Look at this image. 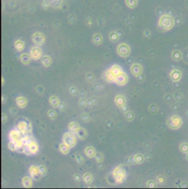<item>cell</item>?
Masks as SVG:
<instances>
[{"label": "cell", "mask_w": 188, "mask_h": 189, "mask_svg": "<svg viewBox=\"0 0 188 189\" xmlns=\"http://www.w3.org/2000/svg\"><path fill=\"white\" fill-rule=\"evenodd\" d=\"M113 176L115 181L117 183H122L126 177V171L123 165L116 167L113 171Z\"/></svg>", "instance_id": "6da1fadb"}, {"label": "cell", "mask_w": 188, "mask_h": 189, "mask_svg": "<svg viewBox=\"0 0 188 189\" xmlns=\"http://www.w3.org/2000/svg\"><path fill=\"white\" fill-rule=\"evenodd\" d=\"M76 137L77 136H76V134L71 132L65 133L63 137V142L70 146V148H73L76 146V143H77Z\"/></svg>", "instance_id": "7a4b0ae2"}, {"label": "cell", "mask_w": 188, "mask_h": 189, "mask_svg": "<svg viewBox=\"0 0 188 189\" xmlns=\"http://www.w3.org/2000/svg\"><path fill=\"white\" fill-rule=\"evenodd\" d=\"M117 54L122 58H126L130 54V47L125 43L120 44L116 49Z\"/></svg>", "instance_id": "3957f363"}, {"label": "cell", "mask_w": 188, "mask_h": 189, "mask_svg": "<svg viewBox=\"0 0 188 189\" xmlns=\"http://www.w3.org/2000/svg\"><path fill=\"white\" fill-rule=\"evenodd\" d=\"M32 41L36 46H42L46 41V37L43 33L40 32H36L32 36Z\"/></svg>", "instance_id": "277c9868"}, {"label": "cell", "mask_w": 188, "mask_h": 189, "mask_svg": "<svg viewBox=\"0 0 188 189\" xmlns=\"http://www.w3.org/2000/svg\"><path fill=\"white\" fill-rule=\"evenodd\" d=\"M29 55H30L32 60H34V61H38V60L42 58L43 51L39 46H36L35 45V46H32L31 48Z\"/></svg>", "instance_id": "5b68a950"}, {"label": "cell", "mask_w": 188, "mask_h": 189, "mask_svg": "<svg viewBox=\"0 0 188 189\" xmlns=\"http://www.w3.org/2000/svg\"><path fill=\"white\" fill-rule=\"evenodd\" d=\"M128 80H129V78H128L127 74L125 72H122L118 76H116L115 78L114 83H116L117 85H118V86H124V85H126V83H127Z\"/></svg>", "instance_id": "8992f818"}, {"label": "cell", "mask_w": 188, "mask_h": 189, "mask_svg": "<svg viewBox=\"0 0 188 189\" xmlns=\"http://www.w3.org/2000/svg\"><path fill=\"white\" fill-rule=\"evenodd\" d=\"M29 175L31 176L33 180H38L41 178L42 176H41V173H40L39 168H38V166L35 165H32L29 168Z\"/></svg>", "instance_id": "52a82bcc"}, {"label": "cell", "mask_w": 188, "mask_h": 189, "mask_svg": "<svg viewBox=\"0 0 188 189\" xmlns=\"http://www.w3.org/2000/svg\"><path fill=\"white\" fill-rule=\"evenodd\" d=\"M131 72L132 75L135 77H138L142 74V67L140 64L138 63H133L131 66Z\"/></svg>", "instance_id": "ba28073f"}, {"label": "cell", "mask_w": 188, "mask_h": 189, "mask_svg": "<svg viewBox=\"0 0 188 189\" xmlns=\"http://www.w3.org/2000/svg\"><path fill=\"white\" fill-rule=\"evenodd\" d=\"M159 25L163 29H169L171 25V20L167 16L161 17L159 21Z\"/></svg>", "instance_id": "9c48e42d"}, {"label": "cell", "mask_w": 188, "mask_h": 189, "mask_svg": "<svg viewBox=\"0 0 188 189\" xmlns=\"http://www.w3.org/2000/svg\"><path fill=\"white\" fill-rule=\"evenodd\" d=\"M28 126H29V123H27L25 121H21L16 126V129H18V130L23 136L26 133H30L28 132Z\"/></svg>", "instance_id": "30bf717a"}, {"label": "cell", "mask_w": 188, "mask_h": 189, "mask_svg": "<svg viewBox=\"0 0 188 189\" xmlns=\"http://www.w3.org/2000/svg\"><path fill=\"white\" fill-rule=\"evenodd\" d=\"M21 133L18 130V129H13L9 133V139H10V141H16L21 138Z\"/></svg>", "instance_id": "8fae6325"}, {"label": "cell", "mask_w": 188, "mask_h": 189, "mask_svg": "<svg viewBox=\"0 0 188 189\" xmlns=\"http://www.w3.org/2000/svg\"><path fill=\"white\" fill-rule=\"evenodd\" d=\"M22 185L24 186V188H31L32 186V178L29 176H26V177H24L22 178L21 180Z\"/></svg>", "instance_id": "7c38bea8"}, {"label": "cell", "mask_w": 188, "mask_h": 189, "mask_svg": "<svg viewBox=\"0 0 188 189\" xmlns=\"http://www.w3.org/2000/svg\"><path fill=\"white\" fill-rule=\"evenodd\" d=\"M16 103L19 108H24L27 105V99L24 96H18L16 99Z\"/></svg>", "instance_id": "4fadbf2b"}, {"label": "cell", "mask_w": 188, "mask_h": 189, "mask_svg": "<svg viewBox=\"0 0 188 189\" xmlns=\"http://www.w3.org/2000/svg\"><path fill=\"white\" fill-rule=\"evenodd\" d=\"M19 59H20L22 64H24V65H28V64L30 63L32 58H31L29 54L22 53L21 55H20V57H19Z\"/></svg>", "instance_id": "5bb4252c"}, {"label": "cell", "mask_w": 188, "mask_h": 189, "mask_svg": "<svg viewBox=\"0 0 188 189\" xmlns=\"http://www.w3.org/2000/svg\"><path fill=\"white\" fill-rule=\"evenodd\" d=\"M115 105L120 108L123 105H126V99L122 95H117L115 97Z\"/></svg>", "instance_id": "9a60e30c"}, {"label": "cell", "mask_w": 188, "mask_h": 189, "mask_svg": "<svg viewBox=\"0 0 188 189\" xmlns=\"http://www.w3.org/2000/svg\"><path fill=\"white\" fill-rule=\"evenodd\" d=\"M85 154L88 158H95L96 152H95V148L93 146H87L85 149Z\"/></svg>", "instance_id": "2e32d148"}, {"label": "cell", "mask_w": 188, "mask_h": 189, "mask_svg": "<svg viewBox=\"0 0 188 189\" xmlns=\"http://www.w3.org/2000/svg\"><path fill=\"white\" fill-rule=\"evenodd\" d=\"M115 78V76L114 75L113 72L110 71V69L107 70V71L104 72V79L108 83H114Z\"/></svg>", "instance_id": "e0dca14e"}, {"label": "cell", "mask_w": 188, "mask_h": 189, "mask_svg": "<svg viewBox=\"0 0 188 189\" xmlns=\"http://www.w3.org/2000/svg\"><path fill=\"white\" fill-rule=\"evenodd\" d=\"M41 63L44 67H49L52 63V59L48 55H44L41 58Z\"/></svg>", "instance_id": "ac0fdd59"}, {"label": "cell", "mask_w": 188, "mask_h": 189, "mask_svg": "<svg viewBox=\"0 0 188 189\" xmlns=\"http://www.w3.org/2000/svg\"><path fill=\"white\" fill-rule=\"evenodd\" d=\"M68 127L69 132H71V133H75V134L79 130V129L80 128L79 124L77 122H75V121H71V122L69 123Z\"/></svg>", "instance_id": "d6986e66"}, {"label": "cell", "mask_w": 188, "mask_h": 189, "mask_svg": "<svg viewBox=\"0 0 188 189\" xmlns=\"http://www.w3.org/2000/svg\"><path fill=\"white\" fill-rule=\"evenodd\" d=\"M70 147L69 146H68L67 144H66L65 143H62L59 145V150L61 152L63 155H68L70 152Z\"/></svg>", "instance_id": "ffe728a7"}, {"label": "cell", "mask_w": 188, "mask_h": 189, "mask_svg": "<svg viewBox=\"0 0 188 189\" xmlns=\"http://www.w3.org/2000/svg\"><path fill=\"white\" fill-rule=\"evenodd\" d=\"M76 136H77L78 138L80 139V140H85L87 138V136H88V133H87L86 130L80 127V128L79 129V130L76 133Z\"/></svg>", "instance_id": "44dd1931"}, {"label": "cell", "mask_w": 188, "mask_h": 189, "mask_svg": "<svg viewBox=\"0 0 188 189\" xmlns=\"http://www.w3.org/2000/svg\"><path fill=\"white\" fill-rule=\"evenodd\" d=\"M14 47L18 52H22L25 47L24 42L21 40H16L14 43Z\"/></svg>", "instance_id": "7402d4cb"}, {"label": "cell", "mask_w": 188, "mask_h": 189, "mask_svg": "<svg viewBox=\"0 0 188 189\" xmlns=\"http://www.w3.org/2000/svg\"><path fill=\"white\" fill-rule=\"evenodd\" d=\"M82 180H83L84 183L88 185H90L93 181V175L90 173L87 172L83 174V176H82Z\"/></svg>", "instance_id": "603a6c76"}, {"label": "cell", "mask_w": 188, "mask_h": 189, "mask_svg": "<svg viewBox=\"0 0 188 189\" xmlns=\"http://www.w3.org/2000/svg\"><path fill=\"white\" fill-rule=\"evenodd\" d=\"M60 103V101L57 96L53 95V96H51V97L49 98V104L53 107V108H58L59 104Z\"/></svg>", "instance_id": "cb8c5ba5"}, {"label": "cell", "mask_w": 188, "mask_h": 189, "mask_svg": "<svg viewBox=\"0 0 188 189\" xmlns=\"http://www.w3.org/2000/svg\"><path fill=\"white\" fill-rule=\"evenodd\" d=\"M29 146V149H30L32 155H35V154L38 153V151H39V145H38V143H37L35 141H34L31 144H29V146Z\"/></svg>", "instance_id": "d4e9b609"}, {"label": "cell", "mask_w": 188, "mask_h": 189, "mask_svg": "<svg viewBox=\"0 0 188 189\" xmlns=\"http://www.w3.org/2000/svg\"><path fill=\"white\" fill-rule=\"evenodd\" d=\"M93 42L95 45H100L103 42V37L99 33H95L93 36Z\"/></svg>", "instance_id": "484cf974"}, {"label": "cell", "mask_w": 188, "mask_h": 189, "mask_svg": "<svg viewBox=\"0 0 188 189\" xmlns=\"http://www.w3.org/2000/svg\"><path fill=\"white\" fill-rule=\"evenodd\" d=\"M110 71H112V72L114 74V75L115 76H118V74H120V73L123 72V71H122V68L120 66L117 65V64H115V65L112 66L111 68H110Z\"/></svg>", "instance_id": "4316f807"}, {"label": "cell", "mask_w": 188, "mask_h": 189, "mask_svg": "<svg viewBox=\"0 0 188 189\" xmlns=\"http://www.w3.org/2000/svg\"><path fill=\"white\" fill-rule=\"evenodd\" d=\"M109 38H110V40L112 42H117L119 39V36L117 32L112 31L110 33Z\"/></svg>", "instance_id": "83f0119b"}, {"label": "cell", "mask_w": 188, "mask_h": 189, "mask_svg": "<svg viewBox=\"0 0 188 189\" xmlns=\"http://www.w3.org/2000/svg\"><path fill=\"white\" fill-rule=\"evenodd\" d=\"M126 5H127L128 8L133 9L137 5V0H126Z\"/></svg>", "instance_id": "f1b7e54d"}, {"label": "cell", "mask_w": 188, "mask_h": 189, "mask_svg": "<svg viewBox=\"0 0 188 189\" xmlns=\"http://www.w3.org/2000/svg\"><path fill=\"white\" fill-rule=\"evenodd\" d=\"M124 115H125V117H126V119L129 121H133L134 118H135V113H134L133 111H127L126 112H125Z\"/></svg>", "instance_id": "f546056e"}, {"label": "cell", "mask_w": 188, "mask_h": 189, "mask_svg": "<svg viewBox=\"0 0 188 189\" xmlns=\"http://www.w3.org/2000/svg\"><path fill=\"white\" fill-rule=\"evenodd\" d=\"M95 159L98 163H101L104 159V156L101 152H96L95 156Z\"/></svg>", "instance_id": "4dcf8cb0"}, {"label": "cell", "mask_w": 188, "mask_h": 189, "mask_svg": "<svg viewBox=\"0 0 188 189\" xmlns=\"http://www.w3.org/2000/svg\"><path fill=\"white\" fill-rule=\"evenodd\" d=\"M7 146H8V149H10L12 152H16L17 151V146H16V142L13 141H10L7 144Z\"/></svg>", "instance_id": "1f68e13d"}, {"label": "cell", "mask_w": 188, "mask_h": 189, "mask_svg": "<svg viewBox=\"0 0 188 189\" xmlns=\"http://www.w3.org/2000/svg\"><path fill=\"white\" fill-rule=\"evenodd\" d=\"M47 115H48V118L51 120H54L57 116V112L55 111H54V110H49L47 112Z\"/></svg>", "instance_id": "d6a6232c"}, {"label": "cell", "mask_w": 188, "mask_h": 189, "mask_svg": "<svg viewBox=\"0 0 188 189\" xmlns=\"http://www.w3.org/2000/svg\"><path fill=\"white\" fill-rule=\"evenodd\" d=\"M75 159H76V161L79 164H82L84 162H85V158L82 156L81 154H76L75 155Z\"/></svg>", "instance_id": "836d02e7"}, {"label": "cell", "mask_w": 188, "mask_h": 189, "mask_svg": "<svg viewBox=\"0 0 188 189\" xmlns=\"http://www.w3.org/2000/svg\"><path fill=\"white\" fill-rule=\"evenodd\" d=\"M135 160H136V162L137 164H140V163H142V162L144 161V157L143 155H141V154H136V155H135Z\"/></svg>", "instance_id": "e575fe53"}, {"label": "cell", "mask_w": 188, "mask_h": 189, "mask_svg": "<svg viewBox=\"0 0 188 189\" xmlns=\"http://www.w3.org/2000/svg\"><path fill=\"white\" fill-rule=\"evenodd\" d=\"M126 162L128 165H133V164L137 163L136 160H135V155H133V156H130L129 157V158H126Z\"/></svg>", "instance_id": "d590c367"}, {"label": "cell", "mask_w": 188, "mask_h": 189, "mask_svg": "<svg viewBox=\"0 0 188 189\" xmlns=\"http://www.w3.org/2000/svg\"><path fill=\"white\" fill-rule=\"evenodd\" d=\"M38 168H39L40 173H41V174L42 177H43V176H45L46 174H47V168L45 165H38Z\"/></svg>", "instance_id": "8d00e7d4"}, {"label": "cell", "mask_w": 188, "mask_h": 189, "mask_svg": "<svg viewBox=\"0 0 188 189\" xmlns=\"http://www.w3.org/2000/svg\"><path fill=\"white\" fill-rule=\"evenodd\" d=\"M97 102V99L96 98H94V97H92L90 98V99H88V103H87V106L90 107V108H91V107L93 106L94 105H95V103Z\"/></svg>", "instance_id": "74e56055"}, {"label": "cell", "mask_w": 188, "mask_h": 189, "mask_svg": "<svg viewBox=\"0 0 188 189\" xmlns=\"http://www.w3.org/2000/svg\"><path fill=\"white\" fill-rule=\"evenodd\" d=\"M87 103H88V100L85 97H82L79 102V105L81 108H85L87 106Z\"/></svg>", "instance_id": "f35d334b"}, {"label": "cell", "mask_w": 188, "mask_h": 189, "mask_svg": "<svg viewBox=\"0 0 188 189\" xmlns=\"http://www.w3.org/2000/svg\"><path fill=\"white\" fill-rule=\"evenodd\" d=\"M81 118H82V121H85V122H88V121H89L90 119V116H89V114L83 113L81 115Z\"/></svg>", "instance_id": "ab89813d"}, {"label": "cell", "mask_w": 188, "mask_h": 189, "mask_svg": "<svg viewBox=\"0 0 188 189\" xmlns=\"http://www.w3.org/2000/svg\"><path fill=\"white\" fill-rule=\"evenodd\" d=\"M50 6H51V3H50L49 0H43V1L42 7L44 9H48Z\"/></svg>", "instance_id": "60d3db41"}, {"label": "cell", "mask_w": 188, "mask_h": 189, "mask_svg": "<svg viewBox=\"0 0 188 189\" xmlns=\"http://www.w3.org/2000/svg\"><path fill=\"white\" fill-rule=\"evenodd\" d=\"M69 92L72 96H76L77 94V88L75 86H70L69 88Z\"/></svg>", "instance_id": "b9f144b4"}, {"label": "cell", "mask_w": 188, "mask_h": 189, "mask_svg": "<svg viewBox=\"0 0 188 189\" xmlns=\"http://www.w3.org/2000/svg\"><path fill=\"white\" fill-rule=\"evenodd\" d=\"M24 154H25V155H32V152H31V151H30V149H29V146H24V152H23Z\"/></svg>", "instance_id": "7bdbcfd3"}, {"label": "cell", "mask_w": 188, "mask_h": 189, "mask_svg": "<svg viewBox=\"0 0 188 189\" xmlns=\"http://www.w3.org/2000/svg\"><path fill=\"white\" fill-rule=\"evenodd\" d=\"M35 91H36L37 93H38V94H42L44 91V88L43 86H38L36 87V88H35Z\"/></svg>", "instance_id": "ee69618b"}, {"label": "cell", "mask_w": 188, "mask_h": 189, "mask_svg": "<svg viewBox=\"0 0 188 189\" xmlns=\"http://www.w3.org/2000/svg\"><path fill=\"white\" fill-rule=\"evenodd\" d=\"M86 78H87V81L89 82V83H93L94 80V76L91 73H89V74H87Z\"/></svg>", "instance_id": "f6af8a7d"}, {"label": "cell", "mask_w": 188, "mask_h": 189, "mask_svg": "<svg viewBox=\"0 0 188 189\" xmlns=\"http://www.w3.org/2000/svg\"><path fill=\"white\" fill-rule=\"evenodd\" d=\"M82 176H81L79 174H73V180H74L76 182H78V183H79V182H80L81 180H82Z\"/></svg>", "instance_id": "bcb514c9"}, {"label": "cell", "mask_w": 188, "mask_h": 189, "mask_svg": "<svg viewBox=\"0 0 188 189\" xmlns=\"http://www.w3.org/2000/svg\"><path fill=\"white\" fill-rule=\"evenodd\" d=\"M58 108L60 111H64L65 109H66V105H65V104L63 102H60V103L59 104Z\"/></svg>", "instance_id": "7dc6e473"}, {"label": "cell", "mask_w": 188, "mask_h": 189, "mask_svg": "<svg viewBox=\"0 0 188 189\" xmlns=\"http://www.w3.org/2000/svg\"><path fill=\"white\" fill-rule=\"evenodd\" d=\"M147 187L148 188H155L156 187V185H155V183H154V181H148V183H147Z\"/></svg>", "instance_id": "c3c4849f"}, {"label": "cell", "mask_w": 188, "mask_h": 189, "mask_svg": "<svg viewBox=\"0 0 188 189\" xmlns=\"http://www.w3.org/2000/svg\"><path fill=\"white\" fill-rule=\"evenodd\" d=\"M120 109H121L122 111H123V112H126V111H128V108H127V106H126V105H123V107H121V108H120Z\"/></svg>", "instance_id": "681fc988"}, {"label": "cell", "mask_w": 188, "mask_h": 189, "mask_svg": "<svg viewBox=\"0 0 188 189\" xmlns=\"http://www.w3.org/2000/svg\"><path fill=\"white\" fill-rule=\"evenodd\" d=\"M10 112L12 115H15L16 113V110L15 108H12V109L10 110Z\"/></svg>", "instance_id": "f907efd6"}]
</instances>
